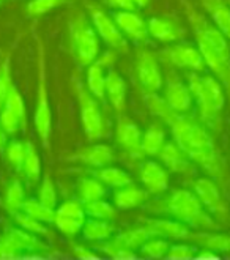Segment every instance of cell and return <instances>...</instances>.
<instances>
[{"mask_svg":"<svg viewBox=\"0 0 230 260\" xmlns=\"http://www.w3.org/2000/svg\"><path fill=\"white\" fill-rule=\"evenodd\" d=\"M84 210L87 218H96V219H107L111 221L117 215L115 205L106 202L104 199H98V201H91L84 204Z\"/></svg>","mask_w":230,"mask_h":260,"instance_id":"34","label":"cell"},{"mask_svg":"<svg viewBox=\"0 0 230 260\" xmlns=\"http://www.w3.org/2000/svg\"><path fill=\"white\" fill-rule=\"evenodd\" d=\"M195 41H197L199 51H201V54L204 57L205 67L214 74V78L222 84V87L227 90L228 98H230V60L224 58L219 52L214 51L204 40L195 38Z\"/></svg>","mask_w":230,"mask_h":260,"instance_id":"15","label":"cell"},{"mask_svg":"<svg viewBox=\"0 0 230 260\" xmlns=\"http://www.w3.org/2000/svg\"><path fill=\"white\" fill-rule=\"evenodd\" d=\"M7 144H8V134H7V131L4 129V126L0 125V153H4V151H5Z\"/></svg>","mask_w":230,"mask_h":260,"instance_id":"48","label":"cell"},{"mask_svg":"<svg viewBox=\"0 0 230 260\" xmlns=\"http://www.w3.org/2000/svg\"><path fill=\"white\" fill-rule=\"evenodd\" d=\"M87 90L93 95L98 101H106V73L101 65L93 62L87 67Z\"/></svg>","mask_w":230,"mask_h":260,"instance_id":"28","label":"cell"},{"mask_svg":"<svg viewBox=\"0 0 230 260\" xmlns=\"http://www.w3.org/2000/svg\"><path fill=\"white\" fill-rule=\"evenodd\" d=\"M114 159H115V155H114L112 147L106 144H95V145L85 147L71 156V161L85 164L88 167H93V169L109 166L114 162Z\"/></svg>","mask_w":230,"mask_h":260,"instance_id":"20","label":"cell"},{"mask_svg":"<svg viewBox=\"0 0 230 260\" xmlns=\"http://www.w3.org/2000/svg\"><path fill=\"white\" fill-rule=\"evenodd\" d=\"M112 18L121 30V34L126 37V40H131L137 44H144L148 41V25L144 18L139 16L136 11L117 10L112 13Z\"/></svg>","mask_w":230,"mask_h":260,"instance_id":"14","label":"cell"},{"mask_svg":"<svg viewBox=\"0 0 230 260\" xmlns=\"http://www.w3.org/2000/svg\"><path fill=\"white\" fill-rule=\"evenodd\" d=\"M81 234L85 241H93V243L106 241L114 234V225L107 219L88 218V219H85V222L82 225Z\"/></svg>","mask_w":230,"mask_h":260,"instance_id":"26","label":"cell"},{"mask_svg":"<svg viewBox=\"0 0 230 260\" xmlns=\"http://www.w3.org/2000/svg\"><path fill=\"white\" fill-rule=\"evenodd\" d=\"M144 103L147 106V109L161 120H167L171 117V114L174 112L171 108H169V104L166 103V100L162 96H159L158 93H145L144 96Z\"/></svg>","mask_w":230,"mask_h":260,"instance_id":"38","label":"cell"},{"mask_svg":"<svg viewBox=\"0 0 230 260\" xmlns=\"http://www.w3.org/2000/svg\"><path fill=\"white\" fill-rule=\"evenodd\" d=\"M25 189L22 186V183L16 178V180H13L10 185L7 186L5 189V194H4V205L5 208L13 213V211H19L25 202Z\"/></svg>","mask_w":230,"mask_h":260,"instance_id":"31","label":"cell"},{"mask_svg":"<svg viewBox=\"0 0 230 260\" xmlns=\"http://www.w3.org/2000/svg\"><path fill=\"white\" fill-rule=\"evenodd\" d=\"M55 215L67 216V218H74V219H87L84 204L79 201V199H78V201L70 199V201H65L63 204H60L55 208Z\"/></svg>","mask_w":230,"mask_h":260,"instance_id":"42","label":"cell"},{"mask_svg":"<svg viewBox=\"0 0 230 260\" xmlns=\"http://www.w3.org/2000/svg\"><path fill=\"white\" fill-rule=\"evenodd\" d=\"M78 100L81 108V120H82L84 133L90 142H95L101 139L104 131V121H103L100 104L96 98L81 84H78Z\"/></svg>","mask_w":230,"mask_h":260,"instance_id":"8","label":"cell"},{"mask_svg":"<svg viewBox=\"0 0 230 260\" xmlns=\"http://www.w3.org/2000/svg\"><path fill=\"white\" fill-rule=\"evenodd\" d=\"M151 237L147 225L134 227L121 232L114 240L103 244V252L111 257H134L136 249H141L142 244Z\"/></svg>","mask_w":230,"mask_h":260,"instance_id":"10","label":"cell"},{"mask_svg":"<svg viewBox=\"0 0 230 260\" xmlns=\"http://www.w3.org/2000/svg\"><path fill=\"white\" fill-rule=\"evenodd\" d=\"M34 123L38 137L44 148L49 147V139L52 134V112L49 108L48 82H46V63L43 46H38V88H37V104L34 112Z\"/></svg>","mask_w":230,"mask_h":260,"instance_id":"5","label":"cell"},{"mask_svg":"<svg viewBox=\"0 0 230 260\" xmlns=\"http://www.w3.org/2000/svg\"><path fill=\"white\" fill-rule=\"evenodd\" d=\"M90 21L93 24L98 37L106 43L107 48L115 49L117 52H129L128 40L121 34L112 14L104 11L98 5H90Z\"/></svg>","mask_w":230,"mask_h":260,"instance_id":"7","label":"cell"},{"mask_svg":"<svg viewBox=\"0 0 230 260\" xmlns=\"http://www.w3.org/2000/svg\"><path fill=\"white\" fill-rule=\"evenodd\" d=\"M21 174L28 181H38L41 177V159L37 151V147L30 141L25 142V155H24Z\"/></svg>","mask_w":230,"mask_h":260,"instance_id":"30","label":"cell"},{"mask_svg":"<svg viewBox=\"0 0 230 260\" xmlns=\"http://www.w3.org/2000/svg\"><path fill=\"white\" fill-rule=\"evenodd\" d=\"M161 55L167 63H171L175 68H186L195 73H201L207 68L199 48L188 43H178L169 46L167 49L161 52Z\"/></svg>","mask_w":230,"mask_h":260,"instance_id":"11","label":"cell"},{"mask_svg":"<svg viewBox=\"0 0 230 260\" xmlns=\"http://www.w3.org/2000/svg\"><path fill=\"white\" fill-rule=\"evenodd\" d=\"M139 177H141V183L144 189H147L150 194H162L169 188L167 171L159 162L153 159H147L142 162Z\"/></svg>","mask_w":230,"mask_h":260,"instance_id":"18","label":"cell"},{"mask_svg":"<svg viewBox=\"0 0 230 260\" xmlns=\"http://www.w3.org/2000/svg\"><path fill=\"white\" fill-rule=\"evenodd\" d=\"M194 240L211 252L230 254V235L224 234H199L194 235Z\"/></svg>","mask_w":230,"mask_h":260,"instance_id":"32","label":"cell"},{"mask_svg":"<svg viewBox=\"0 0 230 260\" xmlns=\"http://www.w3.org/2000/svg\"><path fill=\"white\" fill-rule=\"evenodd\" d=\"M0 125L4 126L8 136H14L21 129V126H24V121L10 109L2 108L0 109Z\"/></svg>","mask_w":230,"mask_h":260,"instance_id":"44","label":"cell"},{"mask_svg":"<svg viewBox=\"0 0 230 260\" xmlns=\"http://www.w3.org/2000/svg\"><path fill=\"white\" fill-rule=\"evenodd\" d=\"M106 98L109 100L112 109L121 114L126 108V82L120 73L114 68L107 70L106 74Z\"/></svg>","mask_w":230,"mask_h":260,"instance_id":"21","label":"cell"},{"mask_svg":"<svg viewBox=\"0 0 230 260\" xmlns=\"http://www.w3.org/2000/svg\"><path fill=\"white\" fill-rule=\"evenodd\" d=\"M136 73L145 93H158L164 85V78L158 57L147 48H139L136 52Z\"/></svg>","mask_w":230,"mask_h":260,"instance_id":"9","label":"cell"},{"mask_svg":"<svg viewBox=\"0 0 230 260\" xmlns=\"http://www.w3.org/2000/svg\"><path fill=\"white\" fill-rule=\"evenodd\" d=\"M164 123L171 128L174 142L192 162L204 167L208 175L216 180H222V162L216 150V144L202 121L192 118L188 114L172 112Z\"/></svg>","mask_w":230,"mask_h":260,"instance_id":"1","label":"cell"},{"mask_svg":"<svg viewBox=\"0 0 230 260\" xmlns=\"http://www.w3.org/2000/svg\"><path fill=\"white\" fill-rule=\"evenodd\" d=\"M169 246L166 238L161 237H150L139 249V254L145 258H162L167 255Z\"/></svg>","mask_w":230,"mask_h":260,"instance_id":"36","label":"cell"},{"mask_svg":"<svg viewBox=\"0 0 230 260\" xmlns=\"http://www.w3.org/2000/svg\"><path fill=\"white\" fill-rule=\"evenodd\" d=\"M100 181H103L106 186L109 188H123V186H128V185H133V178L128 172H125L123 169H120V167H115V166H104V167H100V169L95 171L93 174Z\"/></svg>","mask_w":230,"mask_h":260,"instance_id":"27","label":"cell"},{"mask_svg":"<svg viewBox=\"0 0 230 260\" xmlns=\"http://www.w3.org/2000/svg\"><path fill=\"white\" fill-rule=\"evenodd\" d=\"M112 197H114V205L117 210H133V208L144 205L148 201L150 192L144 188L136 186L133 183V185H128L123 188H117Z\"/></svg>","mask_w":230,"mask_h":260,"instance_id":"23","label":"cell"},{"mask_svg":"<svg viewBox=\"0 0 230 260\" xmlns=\"http://www.w3.org/2000/svg\"><path fill=\"white\" fill-rule=\"evenodd\" d=\"M166 144V129L159 123H153L142 133L141 150L145 156H158L159 150Z\"/></svg>","mask_w":230,"mask_h":260,"instance_id":"25","label":"cell"},{"mask_svg":"<svg viewBox=\"0 0 230 260\" xmlns=\"http://www.w3.org/2000/svg\"><path fill=\"white\" fill-rule=\"evenodd\" d=\"M194 192L204 208L216 219L224 221L227 218V207L218 185L210 178H197L194 183Z\"/></svg>","mask_w":230,"mask_h":260,"instance_id":"13","label":"cell"},{"mask_svg":"<svg viewBox=\"0 0 230 260\" xmlns=\"http://www.w3.org/2000/svg\"><path fill=\"white\" fill-rule=\"evenodd\" d=\"M38 201L41 204H44L46 207L49 208H57V189L54 185V180L51 178V175H44L43 181H41V186L38 191Z\"/></svg>","mask_w":230,"mask_h":260,"instance_id":"40","label":"cell"},{"mask_svg":"<svg viewBox=\"0 0 230 260\" xmlns=\"http://www.w3.org/2000/svg\"><path fill=\"white\" fill-rule=\"evenodd\" d=\"M117 51L115 49H107V51H104L103 54H100L98 57H96V60L95 62L98 63V65H101L104 70H111V68H114V65H115V62H117Z\"/></svg>","mask_w":230,"mask_h":260,"instance_id":"46","label":"cell"},{"mask_svg":"<svg viewBox=\"0 0 230 260\" xmlns=\"http://www.w3.org/2000/svg\"><path fill=\"white\" fill-rule=\"evenodd\" d=\"M68 2L70 0H30L27 4V14L28 16H43Z\"/></svg>","mask_w":230,"mask_h":260,"instance_id":"41","label":"cell"},{"mask_svg":"<svg viewBox=\"0 0 230 260\" xmlns=\"http://www.w3.org/2000/svg\"><path fill=\"white\" fill-rule=\"evenodd\" d=\"M133 2L136 4V7H137V8H144V7H147V5H148L150 0H133Z\"/></svg>","mask_w":230,"mask_h":260,"instance_id":"49","label":"cell"},{"mask_svg":"<svg viewBox=\"0 0 230 260\" xmlns=\"http://www.w3.org/2000/svg\"><path fill=\"white\" fill-rule=\"evenodd\" d=\"M158 158L171 172L188 174L189 171H192L191 159L175 142H166L158 153Z\"/></svg>","mask_w":230,"mask_h":260,"instance_id":"22","label":"cell"},{"mask_svg":"<svg viewBox=\"0 0 230 260\" xmlns=\"http://www.w3.org/2000/svg\"><path fill=\"white\" fill-rule=\"evenodd\" d=\"M188 85L192 100L197 104L201 121L211 128H216L221 121V114L225 106V95L222 84L210 74H199L191 71L188 74Z\"/></svg>","mask_w":230,"mask_h":260,"instance_id":"2","label":"cell"},{"mask_svg":"<svg viewBox=\"0 0 230 260\" xmlns=\"http://www.w3.org/2000/svg\"><path fill=\"white\" fill-rule=\"evenodd\" d=\"M13 219L14 222H16L21 229H24V231L30 232V234H35V235H40V237H48L49 235V231L48 227L44 225V222L28 216L27 213H24L22 210L19 211H13Z\"/></svg>","mask_w":230,"mask_h":260,"instance_id":"35","label":"cell"},{"mask_svg":"<svg viewBox=\"0 0 230 260\" xmlns=\"http://www.w3.org/2000/svg\"><path fill=\"white\" fill-rule=\"evenodd\" d=\"M164 100L175 114H188L192 108L194 100L189 85L183 82V79L174 70H171L166 76Z\"/></svg>","mask_w":230,"mask_h":260,"instance_id":"12","label":"cell"},{"mask_svg":"<svg viewBox=\"0 0 230 260\" xmlns=\"http://www.w3.org/2000/svg\"><path fill=\"white\" fill-rule=\"evenodd\" d=\"M115 139L117 144L123 148L126 153L133 156L142 155L141 141H142V131L134 121L125 115L118 114L117 118V129H115Z\"/></svg>","mask_w":230,"mask_h":260,"instance_id":"16","label":"cell"},{"mask_svg":"<svg viewBox=\"0 0 230 260\" xmlns=\"http://www.w3.org/2000/svg\"><path fill=\"white\" fill-rule=\"evenodd\" d=\"M11 81V71H10V57H5V60L0 63V109L4 108L5 100L8 98L10 91L13 88Z\"/></svg>","mask_w":230,"mask_h":260,"instance_id":"43","label":"cell"},{"mask_svg":"<svg viewBox=\"0 0 230 260\" xmlns=\"http://www.w3.org/2000/svg\"><path fill=\"white\" fill-rule=\"evenodd\" d=\"M148 34L151 38H155L159 43H177L185 38L186 30L178 21L164 16H151L147 22Z\"/></svg>","mask_w":230,"mask_h":260,"instance_id":"17","label":"cell"},{"mask_svg":"<svg viewBox=\"0 0 230 260\" xmlns=\"http://www.w3.org/2000/svg\"><path fill=\"white\" fill-rule=\"evenodd\" d=\"M76 192H78L79 201L82 204H85V202H91V201H98V199H104L107 194V188L96 177H87L78 183Z\"/></svg>","mask_w":230,"mask_h":260,"instance_id":"29","label":"cell"},{"mask_svg":"<svg viewBox=\"0 0 230 260\" xmlns=\"http://www.w3.org/2000/svg\"><path fill=\"white\" fill-rule=\"evenodd\" d=\"M213 24L230 40V7L224 0H201Z\"/></svg>","mask_w":230,"mask_h":260,"instance_id":"24","label":"cell"},{"mask_svg":"<svg viewBox=\"0 0 230 260\" xmlns=\"http://www.w3.org/2000/svg\"><path fill=\"white\" fill-rule=\"evenodd\" d=\"M197 254V249L194 246H189V244H171L167 251L169 258H189L194 257Z\"/></svg>","mask_w":230,"mask_h":260,"instance_id":"45","label":"cell"},{"mask_svg":"<svg viewBox=\"0 0 230 260\" xmlns=\"http://www.w3.org/2000/svg\"><path fill=\"white\" fill-rule=\"evenodd\" d=\"M24 213H27L28 216H32L44 224H52L55 218V210L46 207L41 204L38 199H25V202L21 208Z\"/></svg>","mask_w":230,"mask_h":260,"instance_id":"33","label":"cell"},{"mask_svg":"<svg viewBox=\"0 0 230 260\" xmlns=\"http://www.w3.org/2000/svg\"><path fill=\"white\" fill-rule=\"evenodd\" d=\"M68 28L76 62L81 67L91 65L100 55V38L93 24L82 11H76L70 18Z\"/></svg>","mask_w":230,"mask_h":260,"instance_id":"4","label":"cell"},{"mask_svg":"<svg viewBox=\"0 0 230 260\" xmlns=\"http://www.w3.org/2000/svg\"><path fill=\"white\" fill-rule=\"evenodd\" d=\"M162 213L174 216L175 219L188 224L191 229L197 231H219L221 225L216 222L210 213L204 208V205L199 201L195 192L186 191V189H177L169 196L164 204Z\"/></svg>","mask_w":230,"mask_h":260,"instance_id":"3","label":"cell"},{"mask_svg":"<svg viewBox=\"0 0 230 260\" xmlns=\"http://www.w3.org/2000/svg\"><path fill=\"white\" fill-rule=\"evenodd\" d=\"M44 251H49V246L40 238V235L30 234L24 229H8L0 237V257H19Z\"/></svg>","mask_w":230,"mask_h":260,"instance_id":"6","label":"cell"},{"mask_svg":"<svg viewBox=\"0 0 230 260\" xmlns=\"http://www.w3.org/2000/svg\"><path fill=\"white\" fill-rule=\"evenodd\" d=\"M151 237L166 240H194L191 227L178 219H148L147 222Z\"/></svg>","mask_w":230,"mask_h":260,"instance_id":"19","label":"cell"},{"mask_svg":"<svg viewBox=\"0 0 230 260\" xmlns=\"http://www.w3.org/2000/svg\"><path fill=\"white\" fill-rule=\"evenodd\" d=\"M84 222H85V219H74V218L55 215L52 224L57 227V231L60 234H63L68 238H74V237H78V234H81Z\"/></svg>","mask_w":230,"mask_h":260,"instance_id":"39","label":"cell"},{"mask_svg":"<svg viewBox=\"0 0 230 260\" xmlns=\"http://www.w3.org/2000/svg\"><path fill=\"white\" fill-rule=\"evenodd\" d=\"M0 2H2V0H0Z\"/></svg>","mask_w":230,"mask_h":260,"instance_id":"50","label":"cell"},{"mask_svg":"<svg viewBox=\"0 0 230 260\" xmlns=\"http://www.w3.org/2000/svg\"><path fill=\"white\" fill-rule=\"evenodd\" d=\"M4 153H5V158H7L8 164L16 172H21L22 162H24V155H25V142H21L19 139H11L7 144V148Z\"/></svg>","mask_w":230,"mask_h":260,"instance_id":"37","label":"cell"},{"mask_svg":"<svg viewBox=\"0 0 230 260\" xmlns=\"http://www.w3.org/2000/svg\"><path fill=\"white\" fill-rule=\"evenodd\" d=\"M106 5H109L111 8L115 10H128V11H136L137 7L133 0H104Z\"/></svg>","mask_w":230,"mask_h":260,"instance_id":"47","label":"cell"}]
</instances>
